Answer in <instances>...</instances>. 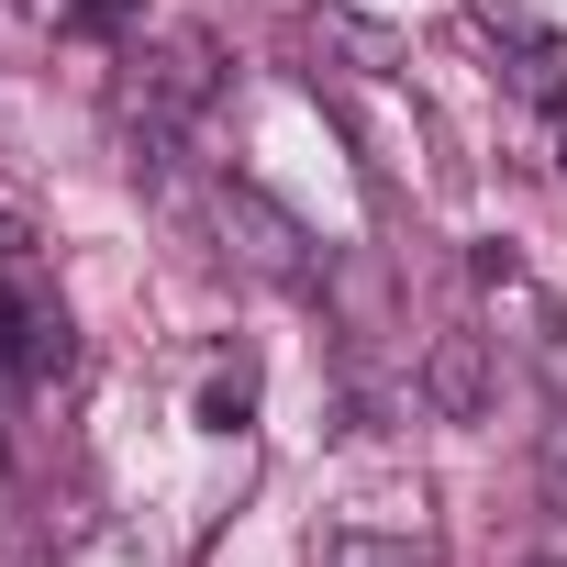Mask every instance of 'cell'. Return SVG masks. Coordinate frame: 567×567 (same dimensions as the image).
Masks as SVG:
<instances>
[{
	"label": "cell",
	"mask_w": 567,
	"mask_h": 567,
	"mask_svg": "<svg viewBox=\"0 0 567 567\" xmlns=\"http://www.w3.org/2000/svg\"><path fill=\"white\" fill-rule=\"evenodd\" d=\"M34 245H45V234H34V212L0 189V278H23V267H34Z\"/></svg>",
	"instance_id": "obj_9"
},
{
	"label": "cell",
	"mask_w": 567,
	"mask_h": 567,
	"mask_svg": "<svg viewBox=\"0 0 567 567\" xmlns=\"http://www.w3.org/2000/svg\"><path fill=\"white\" fill-rule=\"evenodd\" d=\"M423 401H434V423H489V401H501V368H489V334H467V323H445V334H423Z\"/></svg>",
	"instance_id": "obj_4"
},
{
	"label": "cell",
	"mask_w": 567,
	"mask_h": 567,
	"mask_svg": "<svg viewBox=\"0 0 567 567\" xmlns=\"http://www.w3.org/2000/svg\"><path fill=\"white\" fill-rule=\"evenodd\" d=\"M212 234H223L256 278H278V290H312V278H323V245H312L290 212H278L256 178H223V189H212Z\"/></svg>",
	"instance_id": "obj_3"
},
{
	"label": "cell",
	"mask_w": 567,
	"mask_h": 567,
	"mask_svg": "<svg viewBox=\"0 0 567 567\" xmlns=\"http://www.w3.org/2000/svg\"><path fill=\"white\" fill-rule=\"evenodd\" d=\"M534 489H545V512H567V401H556L545 434H534Z\"/></svg>",
	"instance_id": "obj_7"
},
{
	"label": "cell",
	"mask_w": 567,
	"mask_h": 567,
	"mask_svg": "<svg viewBox=\"0 0 567 567\" xmlns=\"http://www.w3.org/2000/svg\"><path fill=\"white\" fill-rule=\"evenodd\" d=\"M556 167H567V145H556Z\"/></svg>",
	"instance_id": "obj_10"
},
{
	"label": "cell",
	"mask_w": 567,
	"mask_h": 567,
	"mask_svg": "<svg viewBox=\"0 0 567 567\" xmlns=\"http://www.w3.org/2000/svg\"><path fill=\"white\" fill-rule=\"evenodd\" d=\"M323 567H423V556H412L401 534H368V523H346V534L323 545Z\"/></svg>",
	"instance_id": "obj_5"
},
{
	"label": "cell",
	"mask_w": 567,
	"mask_h": 567,
	"mask_svg": "<svg viewBox=\"0 0 567 567\" xmlns=\"http://www.w3.org/2000/svg\"><path fill=\"white\" fill-rule=\"evenodd\" d=\"M245 412H256V379H245V368H223V379L200 390V434H234Z\"/></svg>",
	"instance_id": "obj_8"
},
{
	"label": "cell",
	"mask_w": 567,
	"mask_h": 567,
	"mask_svg": "<svg viewBox=\"0 0 567 567\" xmlns=\"http://www.w3.org/2000/svg\"><path fill=\"white\" fill-rule=\"evenodd\" d=\"M467 278H478V301H489V323H501V346L545 379V401H567V312H556V290L489 234L478 256H467Z\"/></svg>",
	"instance_id": "obj_2"
},
{
	"label": "cell",
	"mask_w": 567,
	"mask_h": 567,
	"mask_svg": "<svg viewBox=\"0 0 567 567\" xmlns=\"http://www.w3.org/2000/svg\"><path fill=\"white\" fill-rule=\"evenodd\" d=\"M68 34H79V45H112V34H145V0H68Z\"/></svg>",
	"instance_id": "obj_6"
},
{
	"label": "cell",
	"mask_w": 567,
	"mask_h": 567,
	"mask_svg": "<svg viewBox=\"0 0 567 567\" xmlns=\"http://www.w3.org/2000/svg\"><path fill=\"white\" fill-rule=\"evenodd\" d=\"M223 101V45L212 34H145L134 45V79H123V134H189L200 112Z\"/></svg>",
	"instance_id": "obj_1"
}]
</instances>
